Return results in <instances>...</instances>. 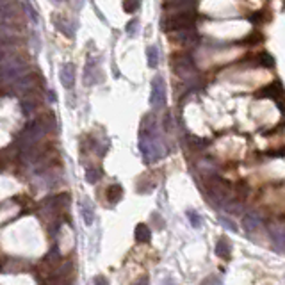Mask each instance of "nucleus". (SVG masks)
<instances>
[{"instance_id":"nucleus-4","label":"nucleus","mask_w":285,"mask_h":285,"mask_svg":"<svg viewBox=\"0 0 285 285\" xmlns=\"http://www.w3.org/2000/svg\"><path fill=\"white\" fill-rule=\"evenodd\" d=\"M207 196H209V200H211L212 205L216 207H225L226 203L230 202V191L232 187L230 184L226 182V180H223V178L216 177V175H212V177L207 178Z\"/></svg>"},{"instance_id":"nucleus-22","label":"nucleus","mask_w":285,"mask_h":285,"mask_svg":"<svg viewBox=\"0 0 285 285\" xmlns=\"http://www.w3.org/2000/svg\"><path fill=\"white\" fill-rule=\"evenodd\" d=\"M219 223H221L225 228H228V230H232V232H237V225L232 219H228V217H225V216H219Z\"/></svg>"},{"instance_id":"nucleus-18","label":"nucleus","mask_w":285,"mask_h":285,"mask_svg":"<svg viewBox=\"0 0 285 285\" xmlns=\"http://www.w3.org/2000/svg\"><path fill=\"white\" fill-rule=\"evenodd\" d=\"M55 27H57V29H59L63 34L68 36V38H73L75 32H73V29L70 27V22L68 20H64V18H57V20H55Z\"/></svg>"},{"instance_id":"nucleus-6","label":"nucleus","mask_w":285,"mask_h":285,"mask_svg":"<svg viewBox=\"0 0 285 285\" xmlns=\"http://www.w3.org/2000/svg\"><path fill=\"white\" fill-rule=\"evenodd\" d=\"M150 103L155 109H163L166 105V82L161 75H157L152 82V96H150Z\"/></svg>"},{"instance_id":"nucleus-25","label":"nucleus","mask_w":285,"mask_h":285,"mask_svg":"<svg viewBox=\"0 0 285 285\" xmlns=\"http://www.w3.org/2000/svg\"><path fill=\"white\" fill-rule=\"evenodd\" d=\"M259 41H262V34L255 30V32H251V34L248 36V38H246L244 43H248V45H255V43H259Z\"/></svg>"},{"instance_id":"nucleus-8","label":"nucleus","mask_w":285,"mask_h":285,"mask_svg":"<svg viewBox=\"0 0 285 285\" xmlns=\"http://www.w3.org/2000/svg\"><path fill=\"white\" fill-rule=\"evenodd\" d=\"M269 237L271 242H273V248L276 251L285 250V226H271Z\"/></svg>"},{"instance_id":"nucleus-20","label":"nucleus","mask_w":285,"mask_h":285,"mask_svg":"<svg viewBox=\"0 0 285 285\" xmlns=\"http://www.w3.org/2000/svg\"><path fill=\"white\" fill-rule=\"evenodd\" d=\"M141 7V0H123V9L125 13H136V11Z\"/></svg>"},{"instance_id":"nucleus-16","label":"nucleus","mask_w":285,"mask_h":285,"mask_svg":"<svg viewBox=\"0 0 285 285\" xmlns=\"http://www.w3.org/2000/svg\"><path fill=\"white\" fill-rule=\"evenodd\" d=\"M216 255L219 259H230V244L226 242V239H219L216 242Z\"/></svg>"},{"instance_id":"nucleus-29","label":"nucleus","mask_w":285,"mask_h":285,"mask_svg":"<svg viewBox=\"0 0 285 285\" xmlns=\"http://www.w3.org/2000/svg\"><path fill=\"white\" fill-rule=\"evenodd\" d=\"M134 285H148V278L146 276H142V278H139V280L136 282Z\"/></svg>"},{"instance_id":"nucleus-14","label":"nucleus","mask_w":285,"mask_h":285,"mask_svg":"<svg viewBox=\"0 0 285 285\" xmlns=\"http://www.w3.org/2000/svg\"><path fill=\"white\" fill-rule=\"evenodd\" d=\"M80 212H82V217H84V223L86 225H93L95 221V211H93V205L89 200H82L80 202Z\"/></svg>"},{"instance_id":"nucleus-13","label":"nucleus","mask_w":285,"mask_h":285,"mask_svg":"<svg viewBox=\"0 0 285 285\" xmlns=\"http://www.w3.org/2000/svg\"><path fill=\"white\" fill-rule=\"evenodd\" d=\"M134 237H136V241L138 242L146 244V242H150V239H152V230L148 228V225L139 223V225L136 226V230H134Z\"/></svg>"},{"instance_id":"nucleus-5","label":"nucleus","mask_w":285,"mask_h":285,"mask_svg":"<svg viewBox=\"0 0 285 285\" xmlns=\"http://www.w3.org/2000/svg\"><path fill=\"white\" fill-rule=\"evenodd\" d=\"M171 66H173V71L177 75H180L182 79H186V80L196 79L198 70H196V64H194L191 55H182V54L173 55Z\"/></svg>"},{"instance_id":"nucleus-9","label":"nucleus","mask_w":285,"mask_h":285,"mask_svg":"<svg viewBox=\"0 0 285 285\" xmlns=\"http://www.w3.org/2000/svg\"><path fill=\"white\" fill-rule=\"evenodd\" d=\"M100 79H102V75H100V70L96 66V59H89L86 64V70H84V80L89 86V84H96Z\"/></svg>"},{"instance_id":"nucleus-19","label":"nucleus","mask_w":285,"mask_h":285,"mask_svg":"<svg viewBox=\"0 0 285 285\" xmlns=\"http://www.w3.org/2000/svg\"><path fill=\"white\" fill-rule=\"evenodd\" d=\"M100 177H102V173H100V169H96V167H88V169H86V180H88L89 184H96L100 180Z\"/></svg>"},{"instance_id":"nucleus-2","label":"nucleus","mask_w":285,"mask_h":285,"mask_svg":"<svg viewBox=\"0 0 285 285\" xmlns=\"http://www.w3.org/2000/svg\"><path fill=\"white\" fill-rule=\"evenodd\" d=\"M30 68L27 61H24L20 55L16 54H2L0 55V80L5 84H15L16 80L29 73Z\"/></svg>"},{"instance_id":"nucleus-28","label":"nucleus","mask_w":285,"mask_h":285,"mask_svg":"<svg viewBox=\"0 0 285 285\" xmlns=\"http://www.w3.org/2000/svg\"><path fill=\"white\" fill-rule=\"evenodd\" d=\"M93 285H109V282H107V278L105 276H95V280H93Z\"/></svg>"},{"instance_id":"nucleus-21","label":"nucleus","mask_w":285,"mask_h":285,"mask_svg":"<svg viewBox=\"0 0 285 285\" xmlns=\"http://www.w3.org/2000/svg\"><path fill=\"white\" fill-rule=\"evenodd\" d=\"M259 63H261L264 68H271V66H275V59H273L271 54H267V52L259 54Z\"/></svg>"},{"instance_id":"nucleus-12","label":"nucleus","mask_w":285,"mask_h":285,"mask_svg":"<svg viewBox=\"0 0 285 285\" xmlns=\"http://www.w3.org/2000/svg\"><path fill=\"white\" fill-rule=\"evenodd\" d=\"M196 0H164V7L167 11H178V9H189L194 7Z\"/></svg>"},{"instance_id":"nucleus-15","label":"nucleus","mask_w":285,"mask_h":285,"mask_svg":"<svg viewBox=\"0 0 285 285\" xmlns=\"http://www.w3.org/2000/svg\"><path fill=\"white\" fill-rule=\"evenodd\" d=\"M105 196L111 203H118L123 196V189L119 184H113V186L107 187V192H105Z\"/></svg>"},{"instance_id":"nucleus-11","label":"nucleus","mask_w":285,"mask_h":285,"mask_svg":"<svg viewBox=\"0 0 285 285\" xmlns=\"http://www.w3.org/2000/svg\"><path fill=\"white\" fill-rule=\"evenodd\" d=\"M242 226H244V230L248 232V234H253V232H257L262 226V219L259 217V214H255V212H248V214H244V217H242Z\"/></svg>"},{"instance_id":"nucleus-1","label":"nucleus","mask_w":285,"mask_h":285,"mask_svg":"<svg viewBox=\"0 0 285 285\" xmlns=\"http://www.w3.org/2000/svg\"><path fill=\"white\" fill-rule=\"evenodd\" d=\"M139 148L142 152V157L146 163H153L164 155L163 142L157 136V119L153 114H148L142 119L141 125V141H139Z\"/></svg>"},{"instance_id":"nucleus-24","label":"nucleus","mask_w":285,"mask_h":285,"mask_svg":"<svg viewBox=\"0 0 285 285\" xmlns=\"http://www.w3.org/2000/svg\"><path fill=\"white\" fill-rule=\"evenodd\" d=\"M189 141L192 142V146H194V148H205L207 144H209V141H207V139L194 138V136H191V138H189Z\"/></svg>"},{"instance_id":"nucleus-27","label":"nucleus","mask_w":285,"mask_h":285,"mask_svg":"<svg viewBox=\"0 0 285 285\" xmlns=\"http://www.w3.org/2000/svg\"><path fill=\"white\" fill-rule=\"evenodd\" d=\"M200 285H219V280H217L216 276H209V278H205Z\"/></svg>"},{"instance_id":"nucleus-3","label":"nucleus","mask_w":285,"mask_h":285,"mask_svg":"<svg viewBox=\"0 0 285 285\" xmlns=\"http://www.w3.org/2000/svg\"><path fill=\"white\" fill-rule=\"evenodd\" d=\"M194 24H196V11L194 7H189V9L171 11L164 18L163 29L166 32H178V30L194 29Z\"/></svg>"},{"instance_id":"nucleus-17","label":"nucleus","mask_w":285,"mask_h":285,"mask_svg":"<svg viewBox=\"0 0 285 285\" xmlns=\"http://www.w3.org/2000/svg\"><path fill=\"white\" fill-rule=\"evenodd\" d=\"M146 59H148V66L150 68H157L159 66V50L157 47H148L146 48Z\"/></svg>"},{"instance_id":"nucleus-26","label":"nucleus","mask_w":285,"mask_h":285,"mask_svg":"<svg viewBox=\"0 0 285 285\" xmlns=\"http://www.w3.org/2000/svg\"><path fill=\"white\" fill-rule=\"evenodd\" d=\"M187 216H189V219L192 221V226H200V217H198L196 212L189 211V212H187Z\"/></svg>"},{"instance_id":"nucleus-7","label":"nucleus","mask_w":285,"mask_h":285,"mask_svg":"<svg viewBox=\"0 0 285 285\" xmlns=\"http://www.w3.org/2000/svg\"><path fill=\"white\" fill-rule=\"evenodd\" d=\"M257 98H273L275 102L282 103L284 102V88H282V84L278 80H275V82H271L267 86H264L262 89H259Z\"/></svg>"},{"instance_id":"nucleus-30","label":"nucleus","mask_w":285,"mask_h":285,"mask_svg":"<svg viewBox=\"0 0 285 285\" xmlns=\"http://www.w3.org/2000/svg\"><path fill=\"white\" fill-rule=\"evenodd\" d=\"M57 2H61V0H57Z\"/></svg>"},{"instance_id":"nucleus-10","label":"nucleus","mask_w":285,"mask_h":285,"mask_svg":"<svg viewBox=\"0 0 285 285\" xmlns=\"http://www.w3.org/2000/svg\"><path fill=\"white\" fill-rule=\"evenodd\" d=\"M59 79L66 89H71L75 84V66L71 63L63 64V68L59 71Z\"/></svg>"},{"instance_id":"nucleus-23","label":"nucleus","mask_w":285,"mask_h":285,"mask_svg":"<svg viewBox=\"0 0 285 285\" xmlns=\"http://www.w3.org/2000/svg\"><path fill=\"white\" fill-rule=\"evenodd\" d=\"M138 29H139V22L138 20H132L127 24V34L128 36H136L138 34Z\"/></svg>"}]
</instances>
